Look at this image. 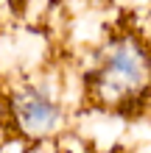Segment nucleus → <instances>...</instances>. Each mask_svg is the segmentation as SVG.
<instances>
[{"label":"nucleus","instance_id":"nucleus-2","mask_svg":"<svg viewBox=\"0 0 151 153\" xmlns=\"http://www.w3.org/2000/svg\"><path fill=\"white\" fill-rule=\"evenodd\" d=\"M11 120L28 139H48L65 125V103L50 84H23L11 95Z\"/></svg>","mask_w":151,"mask_h":153},{"label":"nucleus","instance_id":"nucleus-1","mask_svg":"<svg viewBox=\"0 0 151 153\" xmlns=\"http://www.w3.org/2000/svg\"><path fill=\"white\" fill-rule=\"evenodd\" d=\"M151 86V53L134 33H118L101 48L90 73V97L104 109H129Z\"/></svg>","mask_w":151,"mask_h":153}]
</instances>
